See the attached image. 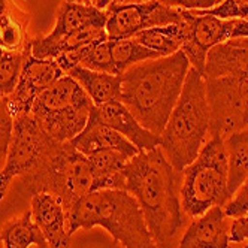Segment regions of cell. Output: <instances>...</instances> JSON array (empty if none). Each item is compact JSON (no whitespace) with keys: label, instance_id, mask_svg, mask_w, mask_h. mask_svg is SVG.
Here are the masks:
<instances>
[{"label":"cell","instance_id":"cell-1","mask_svg":"<svg viewBox=\"0 0 248 248\" xmlns=\"http://www.w3.org/2000/svg\"><path fill=\"white\" fill-rule=\"evenodd\" d=\"M126 191L138 201L157 248H170L184 224L180 188L181 172L175 170L160 147L140 151L124 168Z\"/></svg>","mask_w":248,"mask_h":248},{"label":"cell","instance_id":"cell-2","mask_svg":"<svg viewBox=\"0 0 248 248\" xmlns=\"http://www.w3.org/2000/svg\"><path fill=\"white\" fill-rule=\"evenodd\" d=\"M190 67L181 49L168 57L139 63L121 75L120 102L145 129L160 136L180 99Z\"/></svg>","mask_w":248,"mask_h":248},{"label":"cell","instance_id":"cell-3","mask_svg":"<svg viewBox=\"0 0 248 248\" xmlns=\"http://www.w3.org/2000/svg\"><path fill=\"white\" fill-rule=\"evenodd\" d=\"M103 227L124 248H157L138 201L126 190L88 193L67 211V230Z\"/></svg>","mask_w":248,"mask_h":248},{"label":"cell","instance_id":"cell-4","mask_svg":"<svg viewBox=\"0 0 248 248\" xmlns=\"http://www.w3.org/2000/svg\"><path fill=\"white\" fill-rule=\"evenodd\" d=\"M209 136V106L203 75L190 67L180 99L160 135L162 151L175 170L183 172Z\"/></svg>","mask_w":248,"mask_h":248},{"label":"cell","instance_id":"cell-5","mask_svg":"<svg viewBox=\"0 0 248 248\" xmlns=\"http://www.w3.org/2000/svg\"><path fill=\"white\" fill-rule=\"evenodd\" d=\"M227 184L229 154L226 140L209 136L198 157L181 172L183 211L188 217L196 218L212 206H224L230 199Z\"/></svg>","mask_w":248,"mask_h":248},{"label":"cell","instance_id":"cell-6","mask_svg":"<svg viewBox=\"0 0 248 248\" xmlns=\"http://www.w3.org/2000/svg\"><path fill=\"white\" fill-rule=\"evenodd\" d=\"M21 184L30 196L36 193L56 196L63 203L66 214L88 193L96 191L87 155L79 153L70 140L62 142L38 170L21 178Z\"/></svg>","mask_w":248,"mask_h":248},{"label":"cell","instance_id":"cell-7","mask_svg":"<svg viewBox=\"0 0 248 248\" xmlns=\"http://www.w3.org/2000/svg\"><path fill=\"white\" fill-rule=\"evenodd\" d=\"M60 144L44 132L31 114L15 117L6 162L0 169V202L15 178H24L38 170Z\"/></svg>","mask_w":248,"mask_h":248},{"label":"cell","instance_id":"cell-8","mask_svg":"<svg viewBox=\"0 0 248 248\" xmlns=\"http://www.w3.org/2000/svg\"><path fill=\"white\" fill-rule=\"evenodd\" d=\"M184 44L181 51L187 56L190 66L202 74L206 56L216 45L248 38V23L241 18L221 20L211 15H193L183 9Z\"/></svg>","mask_w":248,"mask_h":248},{"label":"cell","instance_id":"cell-9","mask_svg":"<svg viewBox=\"0 0 248 248\" xmlns=\"http://www.w3.org/2000/svg\"><path fill=\"white\" fill-rule=\"evenodd\" d=\"M209 106V136L227 139L245 129V106L236 77L205 78Z\"/></svg>","mask_w":248,"mask_h":248},{"label":"cell","instance_id":"cell-10","mask_svg":"<svg viewBox=\"0 0 248 248\" xmlns=\"http://www.w3.org/2000/svg\"><path fill=\"white\" fill-rule=\"evenodd\" d=\"M105 11H108V21H106L108 41L130 39L142 30L178 24L183 21V9L168 6L160 0L115 6Z\"/></svg>","mask_w":248,"mask_h":248},{"label":"cell","instance_id":"cell-11","mask_svg":"<svg viewBox=\"0 0 248 248\" xmlns=\"http://www.w3.org/2000/svg\"><path fill=\"white\" fill-rule=\"evenodd\" d=\"M63 75L66 74L54 60H39L29 54L23 63L18 84L8 96L12 117L29 115L36 97Z\"/></svg>","mask_w":248,"mask_h":248},{"label":"cell","instance_id":"cell-12","mask_svg":"<svg viewBox=\"0 0 248 248\" xmlns=\"http://www.w3.org/2000/svg\"><path fill=\"white\" fill-rule=\"evenodd\" d=\"M88 121L100 123L114 129L140 151H151L162 145V138L154 135L140 124L136 117L120 100H111L100 106H93Z\"/></svg>","mask_w":248,"mask_h":248},{"label":"cell","instance_id":"cell-13","mask_svg":"<svg viewBox=\"0 0 248 248\" xmlns=\"http://www.w3.org/2000/svg\"><path fill=\"white\" fill-rule=\"evenodd\" d=\"M230 224L223 206H212L190 223L178 248H229Z\"/></svg>","mask_w":248,"mask_h":248},{"label":"cell","instance_id":"cell-14","mask_svg":"<svg viewBox=\"0 0 248 248\" xmlns=\"http://www.w3.org/2000/svg\"><path fill=\"white\" fill-rule=\"evenodd\" d=\"M30 212L33 221L41 229L49 248H69L67 214L63 203L49 193L31 194Z\"/></svg>","mask_w":248,"mask_h":248},{"label":"cell","instance_id":"cell-15","mask_svg":"<svg viewBox=\"0 0 248 248\" xmlns=\"http://www.w3.org/2000/svg\"><path fill=\"white\" fill-rule=\"evenodd\" d=\"M108 41L106 34V24L96 23L85 26L78 31H74L67 36L49 41L46 38H38L30 41V54L39 60H56L60 54L70 49H77L87 45H94L99 42Z\"/></svg>","mask_w":248,"mask_h":248},{"label":"cell","instance_id":"cell-16","mask_svg":"<svg viewBox=\"0 0 248 248\" xmlns=\"http://www.w3.org/2000/svg\"><path fill=\"white\" fill-rule=\"evenodd\" d=\"M70 144L84 155L99 151H120L132 158L139 153V150L123 135L105 124L93 121H88L85 129L70 140Z\"/></svg>","mask_w":248,"mask_h":248},{"label":"cell","instance_id":"cell-17","mask_svg":"<svg viewBox=\"0 0 248 248\" xmlns=\"http://www.w3.org/2000/svg\"><path fill=\"white\" fill-rule=\"evenodd\" d=\"M106 21H108V11L99 9L97 6L93 5L72 3L64 0L57 11V20L54 29L45 38L49 41H57L70 33L81 30L85 26L96 23L106 24Z\"/></svg>","mask_w":248,"mask_h":248},{"label":"cell","instance_id":"cell-18","mask_svg":"<svg viewBox=\"0 0 248 248\" xmlns=\"http://www.w3.org/2000/svg\"><path fill=\"white\" fill-rule=\"evenodd\" d=\"M242 74H248V48L224 42L209 49L202 72L203 78L238 77Z\"/></svg>","mask_w":248,"mask_h":248},{"label":"cell","instance_id":"cell-19","mask_svg":"<svg viewBox=\"0 0 248 248\" xmlns=\"http://www.w3.org/2000/svg\"><path fill=\"white\" fill-rule=\"evenodd\" d=\"M87 158L94 175L96 190H126L124 168L130 160L129 155L120 151H99L87 155Z\"/></svg>","mask_w":248,"mask_h":248},{"label":"cell","instance_id":"cell-20","mask_svg":"<svg viewBox=\"0 0 248 248\" xmlns=\"http://www.w3.org/2000/svg\"><path fill=\"white\" fill-rule=\"evenodd\" d=\"M72 77L92 99L94 106L105 105L111 100H120L121 75H112L105 72H94L82 66L75 67L67 74Z\"/></svg>","mask_w":248,"mask_h":248},{"label":"cell","instance_id":"cell-21","mask_svg":"<svg viewBox=\"0 0 248 248\" xmlns=\"http://www.w3.org/2000/svg\"><path fill=\"white\" fill-rule=\"evenodd\" d=\"M0 241L3 242L5 248H29L30 245L49 248L41 229L33 221L30 209L3 224L0 230Z\"/></svg>","mask_w":248,"mask_h":248},{"label":"cell","instance_id":"cell-22","mask_svg":"<svg viewBox=\"0 0 248 248\" xmlns=\"http://www.w3.org/2000/svg\"><path fill=\"white\" fill-rule=\"evenodd\" d=\"M132 39L157 52L160 57H168L181 49L184 44V26L181 21L178 24L147 29L136 33Z\"/></svg>","mask_w":248,"mask_h":248},{"label":"cell","instance_id":"cell-23","mask_svg":"<svg viewBox=\"0 0 248 248\" xmlns=\"http://www.w3.org/2000/svg\"><path fill=\"white\" fill-rule=\"evenodd\" d=\"M111 42H112V60L118 75H123L126 70H129L130 67L139 63L160 59L157 52L138 44L132 38L121 39V41H111Z\"/></svg>","mask_w":248,"mask_h":248},{"label":"cell","instance_id":"cell-24","mask_svg":"<svg viewBox=\"0 0 248 248\" xmlns=\"http://www.w3.org/2000/svg\"><path fill=\"white\" fill-rule=\"evenodd\" d=\"M30 54V48L26 51H6L0 62V93L6 97L15 90L18 84L21 69L26 57Z\"/></svg>","mask_w":248,"mask_h":248},{"label":"cell","instance_id":"cell-25","mask_svg":"<svg viewBox=\"0 0 248 248\" xmlns=\"http://www.w3.org/2000/svg\"><path fill=\"white\" fill-rule=\"evenodd\" d=\"M81 66L85 69L94 70V72L118 75L112 60V42L105 41V42L94 44L90 52L87 54V57L82 60Z\"/></svg>","mask_w":248,"mask_h":248},{"label":"cell","instance_id":"cell-26","mask_svg":"<svg viewBox=\"0 0 248 248\" xmlns=\"http://www.w3.org/2000/svg\"><path fill=\"white\" fill-rule=\"evenodd\" d=\"M14 129V117L9 111L8 97L0 93V157L6 155Z\"/></svg>","mask_w":248,"mask_h":248},{"label":"cell","instance_id":"cell-27","mask_svg":"<svg viewBox=\"0 0 248 248\" xmlns=\"http://www.w3.org/2000/svg\"><path fill=\"white\" fill-rule=\"evenodd\" d=\"M233 199L227 201L223 206L224 214L229 218H238L242 216H248V176L244 180L241 187L235 191Z\"/></svg>","mask_w":248,"mask_h":248},{"label":"cell","instance_id":"cell-28","mask_svg":"<svg viewBox=\"0 0 248 248\" xmlns=\"http://www.w3.org/2000/svg\"><path fill=\"white\" fill-rule=\"evenodd\" d=\"M93 45H87V46H81V48H77V49H70V51H66L63 54H60L54 62L60 66V69L63 72L67 75L70 70H74L75 67L81 66L82 60L87 57V54L90 52Z\"/></svg>","mask_w":248,"mask_h":248},{"label":"cell","instance_id":"cell-29","mask_svg":"<svg viewBox=\"0 0 248 248\" xmlns=\"http://www.w3.org/2000/svg\"><path fill=\"white\" fill-rule=\"evenodd\" d=\"M248 239V216L233 218L230 224V242H242Z\"/></svg>","mask_w":248,"mask_h":248},{"label":"cell","instance_id":"cell-30","mask_svg":"<svg viewBox=\"0 0 248 248\" xmlns=\"http://www.w3.org/2000/svg\"><path fill=\"white\" fill-rule=\"evenodd\" d=\"M221 2H224V0H181L178 8L184 11H203L216 8Z\"/></svg>","mask_w":248,"mask_h":248},{"label":"cell","instance_id":"cell-31","mask_svg":"<svg viewBox=\"0 0 248 248\" xmlns=\"http://www.w3.org/2000/svg\"><path fill=\"white\" fill-rule=\"evenodd\" d=\"M148 2V0H99L96 6L99 9H109L115 6H126V5H133V3H142Z\"/></svg>","mask_w":248,"mask_h":248},{"label":"cell","instance_id":"cell-32","mask_svg":"<svg viewBox=\"0 0 248 248\" xmlns=\"http://www.w3.org/2000/svg\"><path fill=\"white\" fill-rule=\"evenodd\" d=\"M11 0H0V18L11 9Z\"/></svg>","mask_w":248,"mask_h":248},{"label":"cell","instance_id":"cell-33","mask_svg":"<svg viewBox=\"0 0 248 248\" xmlns=\"http://www.w3.org/2000/svg\"><path fill=\"white\" fill-rule=\"evenodd\" d=\"M160 2L168 5V6H172V8H178L180 3H181V0H160Z\"/></svg>","mask_w":248,"mask_h":248},{"label":"cell","instance_id":"cell-34","mask_svg":"<svg viewBox=\"0 0 248 248\" xmlns=\"http://www.w3.org/2000/svg\"><path fill=\"white\" fill-rule=\"evenodd\" d=\"M66 2H72V3H84V5H93L92 0H66ZM94 6V5H93Z\"/></svg>","mask_w":248,"mask_h":248},{"label":"cell","instance_id":"cell-35","mask_svg":"<svg viewBox=\"0 0 248 248\" xmlns=\"http://www.w3.org/2000/svg\"><path fill=\"white\" fill-rule=\"evenodd\" d=\"M5 52H6V49L0 45V62H2V59H3V56H5Z\"/></svg>","mask_w":248,"mask_h":248},{"label":"cell","instance_id":"cell-36","mask_svg":"<svg viewBox=\"0 0 248 248\" xmlns=\"http://www.w3.org/2000/svg\"><path fill=\"white\" fill-rule=\"evenodd\" d=\"M97 2H99V0H92V3H93L94 6H96V3H97Z\"/></svg>","mask_w":248,"mask_h":248},{"label":"cell","instance_id":"cell-37","mask_svg":"<svg viewBox=\"0 0 248 248\" xmlns=\"http://www.w3.org/2000/svg\"><path fill=\"white\" fill-rule=\"evenodd\" d=\"M244 248H248V244H247V245H245V247H244Z\"/></svg>","mask_w":248,"mask_h":248}]
</instances>
